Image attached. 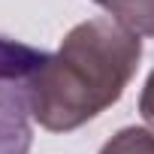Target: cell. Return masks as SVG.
Masks as SVG:
<instances>
[{"instance_id":"cell-1","label":"cell","mask_w":154,"mask_h":154,"mask_svg":"<svg viewBox=\"0 0 154 154\" xmlns=\"http://www.w3.org/2000/svg\"><path fill=\"white\" fill-rule=\"evenodd\" d=\"M139 57L142 39L118 21L91 18L75 24L33 79V121L51 133L79 130L121 100Z\"/></svg>"},{"instance_id":"cell-2","label":"cell","mask_w":154,"mask_h":154,"mask_svg":"<svg viewBox=\"0 0 154 154\" xmlns=\"http://www.w3.org/2000/svg\"><path fill=\"white\" fill-rule=\"evenodd\" d=\"M45 60L48 51L0 33V154H27L33 145L30 94Z\"/></svg>"},{"instance_id":"cell-3","label":"cell","mask_w":154,"mask_h":154,"mask_svg":"<svg viewBox=\"0 0 154 154\" xmlns=\"http://www.w3.org/2000/svg\"><path fill=\"white\" fill-rule=\"evenodd\" d=\"M121 27L136 36H154V0H94Z\"/></svg>"},{"instance_id":"cell-4","label":"cell","mask_w":154,"mask_h":154,"mask_svg":"<svg viewBox=\"0 0 154 154\" xmlns=\"http://www.w3.org/2000/svg\"><path fill=\"white\" fill-rule=\"evenodd\" d=\"M100 154H154V133L142 127H124L100 148Z\"/></svg>"},{"instance_id":"cell-5","label":"cell","mask_w":154,"mask_h":154,"mask_svg":"<svg viewBox=\"0 0 154 154\" xmlns=\"http://www.w3.org/2000/svg\"><path fill=\"white\" fill-rule=\"evenodd\" d=\"M139 115H142L145 124L154 130V69H151V75L145 79V88H142V94H139Z\"/></svg>"}]
</instances>
